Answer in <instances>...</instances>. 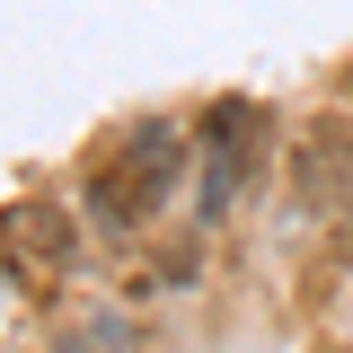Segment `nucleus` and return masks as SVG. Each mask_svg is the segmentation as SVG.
Here are the masks:
<instances>
[{"mask_svg":"<svg viewBox=\"0 0 353 353\" xmlns=\"http://www.w3.org/2000/svg\"><path fill=\"white\" fill-rule=\"evenodd\" d=\"M185 159H194V141L176 132V115H141V124H124L106 150H97V168L80 176L88 230H106V239H132V230H150V221L176 203V185H185Z\"/></svg>","mask_w":353,"mask_h":353,"instance_id":"nucleus-1","label":"nucleus"},{"mask_svg":"<svg viewBox=\"0 0 353 353\" xmlns=\"http://www.w3.org/2000/svg\"><path fill=\"white\" fill-rule=\"evenodd\" d=\"M292 203L353 239V115L345 106L318 115V124L292 141Z\"/></svg>","mask_w":353,"mask_h":353,"instance_id":"nucleus-2","label":"nucleus"},{"mask_svg":"<svg viewBox=\"0 0 353 353\" xmlns=\"http://www.w3.org/2000/svg\"><path fill=\"white\" fill-rule=\"evenodd\" d=\"M265 106L256 97H221L212 124H203V212H221L248 176H256V150H265Z\"/></svg>","mask_w":353,"mask_h":353,"instance_id":"nucleus-3","label":"nucleus"},{"mask_svg":"<svg viewBox=\"0 0 353 353\" xmlns=\"http://www.w3.org/2000/svg\"><path fill=\"white\" fill-rule=\"evenodd\" d=\"M0 248H9V265L27 283H62V274H80V221L62 212L53 194H36V203H18L0 221Z\"/></svg>","mask_w":353,"mask_h":353,"instance_id":"nucleus-4","label":"nucleus"},{"mask_svg":"<svg viewBox=\"0 0 353 353\" xmlns=\"http://www.w3.org/2000/svg\"><path fill=\"white\" fill-rule=\"evenodd\" d=\"M53 353H132V327L115 309H97V318H71V327L53 336Z\"/></svg>","mask_w":353,"mask_h":353,"instance_id":"nucleus-5","label":"nucleus"},{"mask_svg":"<svg viewBox=\"0 0 353 353\" xmlns=\"http://www.w3.org/2000/svg\"><path fill=\"white\" fill-rule=\"evenodd\" d=\"M336 97H345V115H353V62H345V80H336Z\"/></svg>","mask_w":353,"mask_h":353,"instance_id":"nucleus-6","label":"nucleus"}]
</instances>
